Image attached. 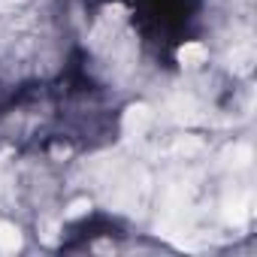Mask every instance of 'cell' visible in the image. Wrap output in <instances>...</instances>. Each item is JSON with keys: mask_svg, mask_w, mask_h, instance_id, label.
<instances>
[{"mask_svg": "<svg viewBox=\"0 0 257 257\" xmlns=\"http://www.w3.org/2000/svg\"><path fill=\"white\" fill-rule=\"evenodd\" d=\"M22 248V233L13 224L0 221V251H19Z\"/></svg>", "mask_w": 257, "mask_h": 257, "instance_id": "3957f363", "label": "cell"}, {"mask_svg": "<svg viewBox=\"0 0 257 257\" xmlns=\"http://www.w3.org/2000/svg\"><path fill=\"white\" fill-rule=\"evenodd\" d=\"M179 61L185 67H200V64H206V49L200 43H185L179 49Z\"/></svg>", "mask_w": 257, "mask_h": 257, "instance_id": "7a4b0ae2", "label": "cell"}, {"mask_svg": "<svg viewBox=\"0 0 257 257\" xmlns=\"http://www.w3.org/2000/svg\"><path fill=\"white\" fill-rule=\"evenodd\" d=\"M149 124H152V109L146 106V103H137V106H131V109H127L124 112V131L127 134H143V131H149Z\"/></svg>", "mask_w": 257, "mask_h": 257, "instance_id": "6da1fadb", "label": "cell"}, {"mask_svg": "<svg viewBox=\"0 0 257 257\" xmlns=\"http://www.w3.org/2000/svg\"><path fill=\"white\" fill-rule=\"evenodd\" d=\"M197 149H200L197 140H182V143L176 146V152H185V155H191V152H197Z\"/></svg>", "mask_w": 257, "mask_h": 257, "instance_id": "5b68a950", "label": "cell"}, {"mask_svg": "<svg viewBox=\"0 0 257 257\" xmlns=\"http://www.w3.org/2000/svg\"><path fill=\"white\" fill-rule=\"evenodd\" d=\"M88 209H91V203H88V200H76V203L70 206V212H67V215H70V218H79V215H85Z\"/></svg>", "mask_w": 257, "mask_h": 257, "instance_id": "277c9868", "label": "cell"}]
</instances>
